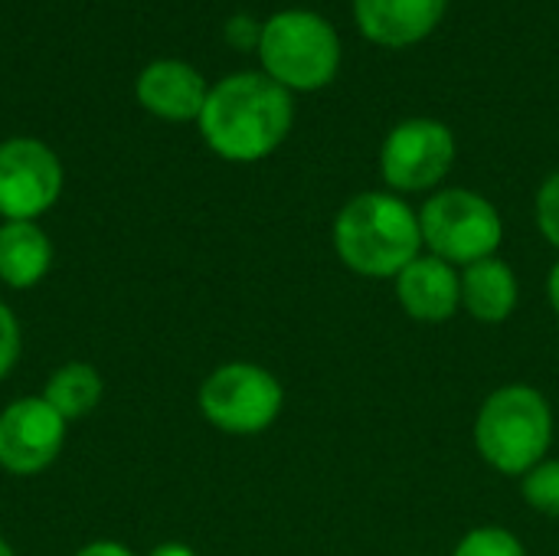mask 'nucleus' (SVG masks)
I'll return each instance as SVG.
<instances>
[{
  "mask_svg": "<svg viewBox=\"0 0 559 556\" xmlns=\"http://www.w3.org/2000/svg\"><path fill=\"white\" fill-rule=\"evenodd\" d=\"M554 442V410L527 383L495 390L475 419V449L501 475H527Z\"/></svg>",
  "mask_w": 559,
  "mask_h": 556,
  "instance_id": "20e7f679",
  "label": "nucleus"
},
{
  "mask_svg": "<svg viewBox=\"0 0 559 556\" xmlns=\"http://www.w3.org/2000/svg\"><path fill=\"white\" fill-rule=\"evenodd\" d=\"M200 413L210 426L229 436H255L265 433L285 403L282 383L259 364L233 360L216 367L200 393H197Z\"/></svg>",
  "mask_w": 559,
  "mask_h": 556,
  "instance_id": "423d86ee",
  "label": "nucleus"
},
{
  "mask_svg": "<svg viewBox=\"0 0 559 556\" xmlns=\"http://www.w3.org/2000/svg\"><path fill=\"white\" fill-rule=\"evenodd\" d=\"M255 56L272 82L298 95V92H318L337 79L344 46L328 16H321L318 10L292 7L272 13L262 23V39Z\"/></svg>",
  "mask_w": 559,
  "mask_h": 556,
  "instance_id": "7ed1b4c3",
  "label": "nucleus"
},
{
  "mask_svg": "<svg viewBox=\"0 0 559 556\" xmlns=\"http://www.w3.org/2000/svg\"><path fill=\"white\" fill-rule=\"evenodd\" d=\"M521 492H524V501L534 511H540L547 518H559V462L534 465L521 478Z\"/></svg>",
  "mask_w": 559,
  "mask_h": 556,
  "instance_id": "dca6fc26",
  "label": "nucleus"
},
{
  "mask_svg": "<svg viewBox=\"0 0 559 556\" xmlns=\"http://www.w3.org/2000/svg\"><path fill=\"white\" fill-rule=\"evenodd\" d=\"M66 426L43 397L10 403L0 413V469L20 478L46 472L66 446Z\"/></svg>",
  "mask_w": 559,
  "mask_h": 556,
  "instance_id": "1a4fd4ad",
  "label": "nucleus"
},
{
  "mask_svg": "<svg viewBox=\"0 0 559 556\" xmlns=\"http://www.w3.org/2000/svg\"><path fill=\"white\" fill-rule=\"evenodd\" d=\"M75 556H134L124 544L118 541H95V544H85Z\"/></svg>",
  "mask_w": 559,
  "mask_h": 556,
  "instance_id": "412c9836",
  "label": "nucleus"
},
{
  "mask_svg": "<svg viewBox=\"0 0 559 556\" xmlns=\"http://www.w3.org/2000/svg\"><path fill=\"white\" fill-rule=\"evenodd\" d=\"M462 308L481 324H501L518 308V275L501 259H481L462 269Z\"/></svg>",
  "mask_w": 559,
  "mask_h": 556,
  "instance_id": "4468645a",
  "label": "nucleus"
},
{
  "mask_svg": "<svg viewBox=\"0 0 559 556\" xmlns=\"http://www.w3.org/2000/svg\"><path fill=\"white\" fill-rule=\"evenodd\" d=\"M337 259L364 279H396L423 256L419 213L386 190L350 197L334 220Z\"/></svg>",
  "mask_w": 559,
  "mask_h": 556,
  "instance_id": "f03ea898",
  "label": "nucleus"
},
{
  "mask_svg": "<svg viewBox=\"0 0 559 556\" xmlns=\"http://www.w3.org/2000/svg\"><path fill=\"white\" fill-rule=\"evenodd\" d=\"M23 351V338H20V321L16 315L0 301V380L10 377V370L16 367Z\"/></svg>",
  "mask_w": 559,
  "mask_h": 556,
  "instance_id": "6ab92c4d",
  "label": "nucleus"
},
{
  "mask_svg": "<svg viewBox=\"0 0 559 556\" xmlns=\"http://www.w3.org/2000/svg\"><path fill=\"white\" fill-rule=\"evenodd\" d=\"M223 36L226 43L236 49V52H259V39H262V23L249 13H236L226 20L223 26Z\"/></svg>",
  "mask_w": 559,
  "mask_h": 556,
  "instance_id": "aec40b11",
  "label": "nucleus"
},
{
  "mask_svg": "<svg viewBox=\"0 0 559 556\" xmlns=\"http://www.w3.org/2000/svg\"><path fill=\"white\" fill-rule=\"evenodd\" d=\"M147 556H197L187 544H160V547H154Z\"/></svg>",
  "mask_w": 559,
  "mask_h": 556,
  "instance_id": "5701e85b",
  "label": "nucleus"
},
{
  "mask_svg": "<svg viewBox=\"0 0 559 556\" xmlns=\"http://www.w3.org/2000/svg\"><path fill=\"white\" fill-rule=\"evenodd\" d=\"M0 556H16V554H13V547H10V544H7L3 537H0Z\"/></svg>",
  "mask_w": 559,
  "mask_h": 556,
  "instance_id": "b1692460",
  "label": "nucleus"
},
{
  "mask_svg": "<svg viewBox=\"0 0 559 556\" xmlns=\"http://www.w3.org/2000/svg\"><path fill=\"white\" fill-rule=\"evenodd\" d=\"M357 29L380 49H409L445 20L449 0H350Z\"/></svg>",
  "mask_w": 559,
  "mask_h": 556,
  "instance_id": "9d476101",
  "label": "nucleus"
},
{
  "mask_svg": "<svg viewBox=\"0 0 559 556\" xmlns=\"http://www.w3.org/2000/svg\"><path fill=\"white\" fill-rule=\"evenodd\" d=\"M419 229L429 256L449 265H472L491 259L504 239L498 206L468 187L436 190L419 210Z\"/></svg>",
  "mask_w": 559,
  "mask_h": 556,
  "instance_id": "39448f33",
  "label": "nucleus"
},
{
  "mask_svg": "<svg viewBox=\"0 0 559 556\" xmlns=\"http://www.w3.org/2000/svg\"><path fill=\"white\" fill-rule=\"evenodd\" d=\"M102 393H105L102 374L92 364H85V360H69V364L52 370V377L46 380L39 397L66 423H75V419L88 416L102 403Z\"/></svg>",
  "mask_w": 559,
  "mask_h": 556,
  "instance_id": "2eb2a0df",
  "label": "nucleus"
},
{
  "mask_svg": "<svg viewBox=\"0 0 559 556\" xmlns=\"http://www.w3.org/2000/svg\"><path fill=\"white\" fill-rule=\"evenodd\" d=\"M455 154L459 144L445 121L406 118L380 147V174L393 193H423L449 177Z\"/></svg>",
  "mask_w": 559,
  "mask_h": 556,
  "instance_id": "0eeeda50",
  "label": "nucleus"
},
{
  "mask_svg": "<svg viewBox=\"0 0 559 556\" xmlns=\"http://www.w3.org/2000/svg\"><path fill=\"white\" fill-rule=\"evenodd\" d=\"M134 95L147 115L183 125L200 118L210 85L200 75V69L183 59H154L141 69L134 82Z\"/></svg>",
  "mask_w": 559,
  "mask_h": 556,
  "instance_id": "9b49d317",
  "label": "nucleus"
},
{
  "mask_svg": "<svg viewBox=\"0 0 559 556\" xmlns=\"http://www.w3.org/2000/svg\"><path fill=\"white\" fill-rule=\"evenodd\" d=\"M52 265V242L39 223L3 220L0 226V282L26 292L46 279Z\"/></svg>",
  "mask_w": 559,
  "mask_h": 556,
  "instance_id": "ddd939ff",
  "label": "nucleus"
},
{
  "mask_svg": "<svg viewBox=\"0 0 559 556\" xmlns=\"http://www.w3.org/2000/svg\"><path fill=\"white\" fill-rule=\"evenodd\" d=\"M452 556H527V551H524V544L511 531L491 524V528L468 531L459 541V547H455Z\"/></svg>",
  "mask_w": 559,
  "mask_h": 556,
  "instance_id": "f3484780",
  "label": "nucleus"
},
{
  "mask_svg": "<svg viewBox=\"0 0 559 556\" xmlns=\"http://www.w3.org/2000/svg\"><path fill=\"white\" fill-rule=\"evenodd\" d=\"M66 174L59 154L39 138L0 141V216L36 223L62 193Z\"/></svg>",
  "mask_w": 559,
  "mask_h": 556,
  "instance_id": "6e6552de",
  "label": "nucleus"
},
{
  "mask_svg": "<svg viewBox=\"0 0 559 556\" xmlns=\"http://www.w3.org/2000/svg\"><path fill=\"white\" fill-rule=\"evenodd\" d=\"M537 226H540V233H544V239L559 249V170H554L544 184H540V190H537Z\"/></svg>",
  "mask_w": 559,
  "mask_h": 556,
  "instance_id": "a211bd4d",
  "label": "nucleus"
},
{
  "mask_svg": "<svg viewBox=\"0 0 559 556\" xmlns=\"http://www.w3.org/2000/svg\"><path fill=\"white\" fill-rule=\"evenodd\" d=\"M295 125V95L259 72H233L210 85L197 128L213 154L255 164L275 154Z\"/></svg>",
  "mask_w": 559,
  "mask_h": 556,
  "instance_id": "f257e3e1",
  "label": "nucleus"
},
{
  "mask_svg": "<svg viewBox=\"0 0 559 556\" xmlns=\"http://www.w3.org/2000/svg\"><path fill=\"white\" fill-rule=\"evenodd\" d=\"M396 301L413 321L423 324H442L462 308V279L455 265L436 259V256H419L413 259L396 279Z\"/></svg>",
  "mask_w": 559,
  "mask_h": 556,
  "instance_id": "f8f14e48",
  "label": "nucleus"
},
{
  "mask_svg": "<svg viewBox=\"0 0 559 556\" xmlns=\"http://www.w3.org/2000/svg\"><path fill=\"white\" fill-rule=\"evenodd\" d=\"M547 298H550V308L557 311L559 318V262L550 269V275H547Z\"/></svg>",
  "mask_w": 559,
  "mask_h": 556,
  "instance_id": "4be33fe9",
  "label": "nucleus"
}]
</instances>
